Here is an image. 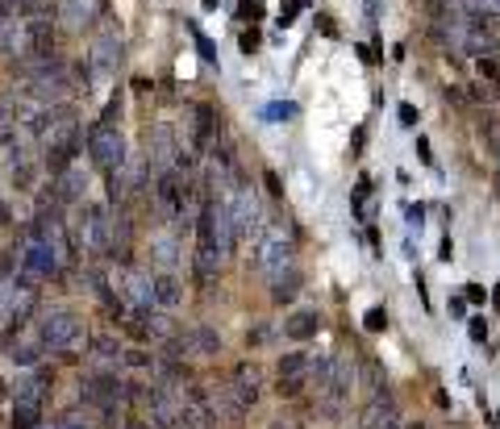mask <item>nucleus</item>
Returning a JSON list of instances; mask_svg holds the SVG:
<instances>
[{"instance_id":"603ef678","label":"nucleus","mask_w":500,"mask_h":429,"mask_svg":"<svg viewBox=\"0 0 500 429\" xmlns=\"http://www.w3.org/2000/svg\"><path fill=\"white\" fill-rule=\"evenodd\" d=\"M4 25H8V17H4V13H0V29H4Z\"/></svg>"},{"instance_id":"412c9836","label":"nucleus","mask_w":500,"mask_h":429,"mask_svg":"<svg viewBox=\"0 0 500 429\" xmlns=\"http://www.w3.org/2000/svg\"><path fill=\"white\" fill-rule=\"evenodd\" d=\"M42 426V405L13 400V429H38Z\"/></svg>"},{"instance_id":"2eb2a0df","label":"nucleus","mask_w":500,"mask_h":429,"mask_svg":"<svg viewBox=\"0 0 500 429\" xmlns=\"http://www.w3.org/2000/svg\"><path fill=\"white\" fill-rule=\"evenodd\" d=\"M0 50H4V58H13V63H25L29 54H33V42H29V25L17 17V21H8L4 29H0Z\"/></svg>"},{"instance_id":"0eeeda50","label":"nucleus","mask_w":500,"mask_h":429,"mask_svg":"<svg viewBox=\"0 0 500 429\" xmlns=\"http://www.w3.org/2000/svg\"><path fill=\"white\" fill-rule=\"evenodd\" d=\"M88 71H92V79H104V75H113L117 67H121V21H104L100 29H96V38H92V46H88Z\"/></svg>"},{"instance_id":"4468645a","label":"nucleus","mask_w":500,"mask_h":429,"mask_svg":"<svg viewBox=\"0 0 500 429\" xmlns=\"http://www.w3.org/2000/svg\"><path fill=\"white\" fill-rule=\"evenodd\" d=\"M321 325H325L321 309H296V313L284 317V338L288 342H313L321 334Z\"/></svg>"},{"instance_id":"423d86ee","label":"nucleus","mask_w":500,"mask_h":429,"mask_svg":"<svg viewBox=\"0 0 500 429\" xmlns=\"http://www.w3.org/2000/svg\"><path fill=\"white\" fill-rule=\"evenodd\" d=\"M225 209H229V221H234V238L246 242V238H259L263 234V209H259V196L250 188V179L242 175L229 196H225Z\"/></svg>"},{"instance_id":"39448f33","label":"nucleus","mask_w":500,"mask_h":429,"mask_svg":"<svg viewBox=\"0 0 500 429\" xmlns=\"http://www.w3.org/2000/svg\"><path fill=\"white\" fill-rule=\"evenodd\" d=\"M113 292L121 296L129 321H142L154 313V288H150V271L142 267H117L113 271Z\"/></svg>"},{"instance_id":"c9c22d12","label":"nucleus","mask_w":500,"mask_h":429,"mask_svg":"<svg viewBox=\"0 0 500 429\" xmlns=\"http://www.w3.org/2000/svg\"><path fill=\"white\" fill-rule=\"evenodd\" d=\"M263 117H271V121H288V117H296V104H271V108H263Z\"/></svg>"},{"instance_id":"9b49d317","label":"nucleus","mask_w":500,"mask_h":429,"mask_svg":"<svg viewBox=\"0 0 500 429\" xmlns=\"http://www.w3.org/2000/svg\"><path fill=\"white\" fill-rule=\"evenodd\" d=\"M396 426H401V409H396L392 392L384 388V392L367 396V405L359 413V429H396Z\"/></svg>"},{"instance_id":"f8f14e48","label":"nucleus","mask_w":500,"mask_h":429,"mask_svg":"<svg viewBox=\"0 0 500 429\" xmlns=\"http://www.w3.org/2000/svg\"><path fill=\"white\" fill-rule=\"evenodd\" d=\"M221 138V113L213 104H196L192 108V150L196 154H209Z\"/></svg>"},{"instance_id":"49530a36","label":"nucleus","mask_w":500,"mask_h":429,"mask_svg":"<svg viewBox=\"0 0 500 429\" xmlns=\"http://www.w3.org/2000/svg\"><path fill=\"white\" fill-rule=\"evenodd\" d=\"M4 225H13V209H8V204L0 200V229H4Z\"/></svg>"},{"instance_id":"37998d69","label":"nucleus","mask_w":500,"mask_h":429,"mask_svg":"<svg viewBox=\"0 0 500 429\" xmlns=\"http://www.w3.org/2000/svg\"><path fill=\"white\" fill-rule=\"evenodd\" d=\"M446 309H451L455 317H463V313H467V300H463V296H451V300H446Z\"/></svg>"},{"instance_id":"ddd939ff","label":"nucleus","mask_w":500,"mask_h":429,"mask_svg":"<svg viewBox=\"0 0 500 429\" xmlns=\"http://www.w3.org/2000/svg\"><path fill=\"white\" fill-rule=\"evenodd\" d=\"M229 392L238 396V405L242 409H255L259 400H263V375H259V367L255 363H238L234 371H229Z\"/></svg>"},{"instance_id":"1a4fd4ad","label":"nucleus","mask_w":500,"mask_h":429,"mask_svg":"<svg viewBox=\"0 0 500 429\" xmlns=\"http://www.w3.org/2000/svg\"><path fill=\"white\" fill-rule=\"evenodd\" d=\"M100 8H104V0H58L54 4V25L67 29V33H83V29L96 25Z\"/></svg>"},{"instance_id":"2f4dec72","label":"nucleus","mask_w":500,"mask_h":429,"mask_svg":"<svg viewBox=\"0 0 500 429\" xmlns=\"http://www.w3.org/2000/svg\"><path fill=\"white\" fill-rule=\"evenodd\" d=\"M263 8H267V0H242V17H246L250 25L263 21Z\"/></svg>"},{"instance_id":"473e14b6","label":"nucleus","mask_w":500,"mask_h":429,"mask_svg":"<svg viewBox=\"0 0 500 429\" xmlns=\"http://www.w3.org/2000/svg\"><path fill=\"white\" fill-rule=\"evenodd\" d=\"M117 117H121V92H117V96H113V100H108V104H104V113H100V117H96V121H100V125H113V121H117Z\"/></svg>"},{"instance_id":"4be33fe9","label":"nucleus","mask_w":500,"mask_h":429,"mask_svg":"<svg viewBox=\"0 0 500 429\" xmlns=\"http://www.w3.org/2000/svg\"><path fill=\"white\" fill-rule=\"evenodd\" d=\"M17 138V104L13 96H0V146H8Z\"/></svg>"},{"instance_id":"5701e85b","label":"nucleus","mask_w":500,"mask_h":429,"mask_svg":"<svg viewBox=\"0 0 500 429\" xmlns=\"http://www.w3.org/2000/svg\"><path fill=\"white\" fill-rule=\"evenodd\" d=\"M188 25V33H192V42H196V50H200V58H204V67H217V46L209 42V33L196 25V21H184Z\"/></svg>"},{"instance_id":"c756f323","label":"nucleus","mask_w":500,"mask_h":429,"mask_svg":"<svg viewBox=\"0 0 500 429\" xmlns=\"http://www.w3.org/2000/svg\"><path fill=\"white\" fill-rule=\"evenodd\" d=\"M405 221H409V229L421 234V225H426V204H421V200H417V204H405Z\"/></svg>"},{"instance_id":"3c124183","label":"nucleus","mask_w":500,"mask_h":429,"mask_svg":"<svg viewBox=\"0 0 500 429\" xmlns=\"http://www.w3.org/2000/svg\"><path fill=\"white\" fill-rule=\"evenodd\" d=\"M492 300H497V305H500V284H497V292H492Z\"/></svg>"},{"instance_id":"f257e3e1","label":"nucleus","mask_w":500,"mask_h":429,"mask_svg":"<svg viewBox=\"0 0 500 429\" xmlns=\"http://www.w3.org/2000/svg\"><path fill=\"white\" fill-rule=\"evenodd\" d=\"M33 325V342L42 355H58L67 363H79L75 355L83 350L88 342V330H83V317L67 305H50V309H38V317L29 321Z\"/></svg>"},{"instance_id":"f3484780","label":"nucleus","mask_w":500,"mask_h":429,"mask_svg":"<svg viewBox=\"0 0 500 429\" xmlns=\"http://www.w3.org/2000/svg\"><path fill=\"white\" fill-rule=\"evenodd\" d=\"M184 338H188V350H192L196 359H213V355H221V334H217L213 325H192Z\"/></svg>"},{"instance_id":"7c9ffc66","label":"nucleus","mask_w":500,"mask_h":429,"mask_svg":"<svg viewBox=\"0 0 500 429\" xmlns=\"http://www.w3.org/2000/svg\"><path fill=\"white\" fill-rule=\"evenodd\" d=\"M467 334H471L476 346H484V342H488V317H471V321H467Z\"/></svg>"},{"instance_id":"20e7f679","label":"nucleus","mask_w":500,"mask_h":429,"mask_svg":"<svg viewBox=\"0 0 500 429\" xmlns=\"http://www.w3.org/2000/svg\"><path fill=\"white\" fill-rule=\"evenodd\" d=\"M83 146H88V159H92V167H96L100 175L117 171V167L129 159V150H125V133H121L117 125H100V121H92V125L83 129Z\"/></svg>"},{"instance_id":"6e6552de","label":"nucleus","mask_w":500,"mask_h":429,"mask_svg":"<svg viewBox=\"0 0 500 429\" xmlns=\"http://www.w3.org/2000/svg\"><path fill=\"white\" fill-rule=\"evenodd\" d=\"M175 150H179L175 129H171L167 121H159V125L150 129V138H146V171H150V179L175 171Z\"/></svg>"},{"instance_id":"79ce46f5","label":"nucleus","mask_w":500,"mask_h":429,"mask_svg":"<svg viewBox=\"0 0 500 429\" xmlns=\"http://www.w3.org/2000/svg\"><path fill=\"white\" fill-rule=\"evenodd\" d=\"M438 259H442V263H451V259H455V242H451V234H442V246H438Z\"/></svg>"},{"instance_id":"f704fd0d","label":"nucleus","mask_w":500,"mask_h":429,"mask_svg":"<svg viewBox=\"0 0 500 429\" xmlns=\"http://www.w3.org/2000/svg\"><path fill=\"white\" fill-rule=\"evenodd\" d=\"M259 42H263V33H259V29H255V25H250V29H246V33H242V38H238V46H242V50H246V54H255V50H259Z\"/></svg>"},{"instance_id":"ea45409f","label":"nucleus","mask_w":500,"mask_h":429,"mask_svg":"<svg viewBox=\"0 0 500 429\" xmlns=\"http://www.w3.org/2000/svg\"><path fill=\"white\" fill-rule=\"evenodd\" d=\"M396 113H401V121H405L409 129H417V108H413V104H401Z\"/></svg>"},{"instance_id":"c85d7f7f","label":"nucleus","mask_w":500,"mask_h":429,"mask_svg":"<svg viewBox=\"0 0 500 429\" xmlns=\"http://www.w3.org/2000/svg\"><path fill=\"white\" fill-rule=\"evenodd\" d=\"M271 334H275V330H271V321H255V325L246 330V346H267V342H271Z\"/></svg>"},{"instance_id":"a18cd8bd","label":"nucleus","mask_w":500,"mask_h":429,"mask_svg":"<svg viewBox=\"0 0 500 429\" xmlns=\"http://www.w3.org/2000/svg\"><path fill=\"white\" fill-rule=\"evenodd\" d=\"M134 92H154V83H150L146 75H138V79H134Z\"/></svg>"},{"instance_id":"a878e982","label":"nucleus","mask_w":500,"mask_h":429,"mask_svg":"<svg viewBox=\"0 0 500 429\" xmlns=\"http://www.w3.org/2000/svg\"><path fill=\"white\" fill-rule=\"evenodd\" d=\"M33 175H38L33 159H21V163H13V188H17V192H29V188H33Z\"/></svg>"},{"instance_id":"a211bd4d","label":"nucleus","mask_w":500,"mask_h":429,"mask_svg":"<svg viewBox=\"0 0 500 429\" xmlns=\"http://www.w3.org/2000/svg\"><path fill=\"white\" fill-rule=\"evenodd\" d=\"M300 284H305L300 267H288V271H280V275L271 280V305H292V300L300 296Z\"/></svg>"},{"instance_id":"5fc2aeb1","label":"nucleus","mask_w":500,"mask_h":429,"mask_svg":"<svg viewBox=\"0 0 500 429\" xmlns=\"http://www.w3.org/2000/svg\"><path fill=\"white\" fill-rule=\"evenodd\" d=\"M54 429H58V426H54Z\"/></svg>"},{"instance_id":"a19ab883","label":"nucleus","mask_w":500,"mask_h":429,"mask_svg":"<svg viewBox=\"0 0 500 429\" xmlns=\"http://www.w3.org/2000/svg\"><path fill=\"white\" fill-rule=\"evenodd\" d=\"M363 142H367V125H355V142H350V154H363Z\"/></svg>"},{"instance_id":"bb28decb","label":"nucleus","mask_w":500,"mask_h":429,"mask_svg":"<svg viewBox=\"0 0 500 429\" xmlns=\"http://www.w3.org/2000/svg\"><path fill=\"white\" fill-rule=\"evenodd\" d=\"M363 330H367V334H384V330H388V309H384V305H371V309L363 313Z\"/></svg>"},{"instance_id":"393cba45","label":"nucleus","mask_w":500,"mask_h":429,"mask_svg":"<svg viewBox=\"0 0 500 429\" xmlns=\"http://www.w3.org/2000/svg\"><path fill=\"white\" fill-rule=\"evenodd\" d=\"M58 429H104L92 413H79V409H67L63 417H58Z\"/></svg>"},{"instance_id":"58836bf2","label":"nucleus","mask_w":500,"mask_h":429,"mask_svg":"<svg viewBox=\"0 0 500 429\" xmlns=\"http://www.w3.org/2000/svg\"><path fill=\"white\" fill-rule=\"evenodd\" d=\"M317 29H321L325 38H338V25H334V17H330V13H317Z\"/></svg>"},{"instance_id":"b1692460","label":"nucleus","mask_w":500,"mask_h":429,"mask_svg":"<svg viewBox=\"0 0 500 429\" xmlns=\"http://www.w3.org/2000/svg\"><path fill=\"white\" fill-rule=\"evenodd\" d=\"M42 359H46V355L38 350V342H33V338H29V342H21V346H13V363H17V367H25V371H33Z\"/></svg>"},{"instance_id":"4c0bfd02","label":"nucleus","mask_w":500,"mask_h":429,"mask_svg":"<svg viewBox=\"0 0 500 429\" xmlns=\"http://www.w3.org/2000/svg\"><path fill=\"white\" fill-rule=\"evenodd\" d=\"M417 159H421V163H426V167L434 171V150H430V138H426V133L417 138Z\"/></svg>"},{"instance_id":"c03bdc74","label":"nucleus","mask_w":500,"mask_h":429,"mask_svg":"<svg viewBox=\"0 0 500 429\" xmlns=\"http://www.w3.org/2000/svg\"><path fill=\"white\" fill-rule=\"evenodd\" d=\"M267 429H300V426H296L292 417H275V421H271V426H267Z\"/></svg>"},{"instance_id":"aec40b11","label":"nucleus","mask_w":500,"mask_h":429,"mask_svg":"<svg viewBox=\"0 0 500 429\" xmlns=\"http://www.w3.org/2000/svg\"><path fill=\"white\" fill-rule=\"evenodd\" d=\"M46 388H50V371H33L29 380H21V384H17V400H29V405H42V396H46Z\"/></svg>"},{"instance_id":"de8ad7c7","label":"nucleus","mask_w":500,"mask_h":429,"mask_svg":"<svg viewBox=\"0 0 500 429\" xmlns=\"http://www.w3.org/2000/svg\"><path fill=\"white\" fill-rule=\"evenodd\" d=\"M417 296H421V305H430V292H426V275H417Z\"/></svg>"},{"instance_id":"7ed1b4c3","label":"nucleus","mask_w":500,"mask_h":429,"mask_svg":"<svg viewBox=\"0 0 500 429\" xmlns=\"http://www.w3.org/2000/svg\"><path fill=\"white\" fill-rule=\"evenodd\" d=\"M79 146H83V125H79L75 117L63 121V125H54V129L42 138V167H46V175L58 179L63 171H71L75 159H79Z\"/></svg>"},{"instance_id":"dca6fc26","label":"nucleus","mask_w":500,"mask_h":429,"mask_svg":"<svg viewBox=\"0 0 500 429\" xmlns=\"http://www.w3.org/2000/svg\"><path fill=\"white\" fill-rule=\"evenodd\" d=\"M150 288H154V309H159V313H171V309L184 305V284H179V275H154V271H150Z\"/></svg>"},{"instance_id":"f03ea898","label":"nucleus","mask_w":500,"mask_h":429,"mask_svg":"<svg viewBox=\"0 0 500 429\" xmlns=\"http://www.w3.org/2000/svg\"><path fill=\"white\" fill-rule=\"evenodd\" d=\"M288 267H296V229H292V221H263V234L255 238V271L275 280Z\"/></svg>"},{"instance_id":"864d4df0","label":"nucleus","mask_w":500,"mask_h":429,"mask_svg":"<svg viewBox=\"0 0 500 429\" xmlns=\"http://www.w3.org/2000/svg\"><path fill=\"white\" fill-rule=\"evenodd\" d=\"M497 429H500V413H497Z\"/></svg>"},{"instance_id":"cd10ccee","label":"nucleus","mask_w":500,"mask_h":429,"mask_svg":"<svg viewBox=\"0 0 500 429\" xmlns=\"http://www.w3.org/2000/svg\"><path fill=\"white\" fill-rule=\"evenodd\" d=\"M121 363H125V367H134V371H154V363H159V359H150V350H138V346H134V350H125V355H121Z\"/></svg>"},{"instance_id":"8fccbe9b","label":"nucleus","mask_w":500,"mask_h":429,"mask_svg":"<svg viewBox=\"0 0 500 429\" xmlns=\"http://www.w3.org/2000/svg\"><path fill=\"white\" fill-rule=\"evenodd\" d=\"M4 396H8V388H4V380H0V400H4Z\"/></svg>"},{"instance_id":"e433bc0d","label":"nucleus","mask_w":500,"mask_h":429,"mask_svg":"<svg viewBox=\"0 0 500 429\" xmlns=\"http://www.w3.org/2000/svg\"><path fill=\"white\" fill-rule=\"evenodd\" d=\"M463 300H467V305H484V300H488L484 284H467V288H463Z\"/></svg>"},{"instance_id":"9d476101","label":"nucleus","mask_w":500,"mask_h":429,"mask_svg":"<svg viewBox=\"0 0 500 429\" xmlns=\"http://www.w3.org/2000/svg\"><path fill=\"white\" fill-rule=\"evenodd\" d=\"M150 267L154 275H179L184 267V246H179V234L175 229H163L150 238Z\"/></svg>"},{"instance_id":"72a5a7b5","label":"nucleus","mask_w":500,"mask_h":429,"mask_svg":"<svg viewBox=\"0 0 500 429\" xmlns=\"http://www.w3.org/2000/svg\"><path fill=\"white\" fill-rule=\"evenodd\" d=\"M263 184H267V196L271 200H284V179L275 171H263Z\"/></svg>"},{"instance_id":"6ab92c4d","label":"nucleus","mask_w":500,"mask_h":429,"mask_svg":"<svg viewBox=\"0 0 500 429\" xmlns=\"http://www.w3.org/2000/svg\"><path fill=\"white\" fill-rule=\"evenodd\" d=\"M371 175H359L355 179V192H350V209H355V217L363 221V225H371Z\"/></svg>"},{"instance_id":"09e8293b","label":"nucleus","mask_w":500,"mask_h":429,"mask_svg":"<svg viewBox=\"0 0 500 429\" xmlns=\"http://www.w3.org/2000/svg\"><path fill=\"white\" fill-rule=\"evenodd\" d=\"M217 4H221V0H200V8H209V13H213Z\"/></svg>"}]
</instances>
